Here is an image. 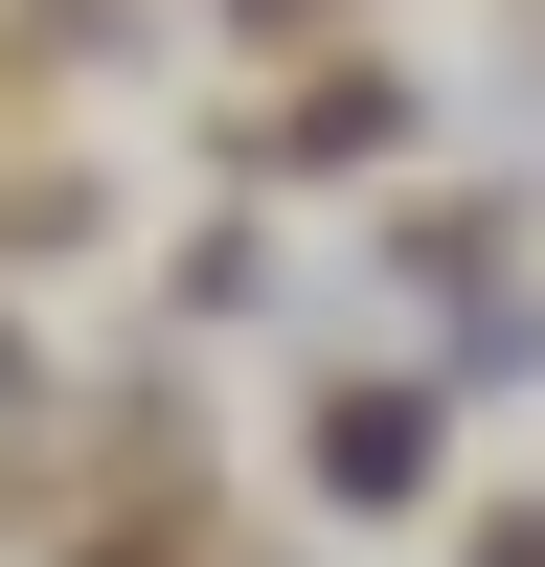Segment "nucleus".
Masks as SVG:
<instances>
[{
    "instance_id": "f257e3e1",
    "label": "nucleus",
    "mask_w": 545,
    "mask_h": 567,
    "mask_svg": "<svg viewBox=\"0 0 545 567\" xmlns=\"http://www.w3.org/2000/svg\"><path fill=\"white\" fill-rule=\"evenodd\" d=\"M318 477H341V499H409V477H432V409H409V386H318Z\"/></svg>"
},
{
    "instance_id": "f03ea898",
    "label": "nucleus",
    "mask_w": 545,
    "mask_h": 567,
    "mask_svg": "<svg viewBox=\"0 0 545 567\" xmlns=\"http://www.w3.org/2000/svg\"><path fill=\"white\" fill-rule=\"evenodd\" d=\"M227 23H250V45H318V23H341V0H227Z\"/></svg>"
}]
</instances>
